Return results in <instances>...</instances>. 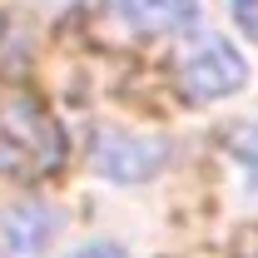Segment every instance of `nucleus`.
<instances>
[{
	"label": "nucleus",
	"mask_w": 258,
	"mask_h": 258,
	"mask_svg": "<svg viewBox=\"0 0 258 258\" xmlns=\"http://www.w3.org/2000/svg\"><path fill=\"white\" fill-rule=\"evenodd\" d=\"M64 154L70 144H64L60 119L20 85L0 90V174L35 184V179L60 174Z\"/></svg>",
	"instance_id": "f257e3e1"
},
{
	"label": "nucleus",
	"mask_w": 258,
	"mask_h": 258,
	"mask_svg": "<svg viewBox=\"0 0 258 258\" xmlns=\"http://www.w3.org/2000/svg\"><path fill=\"white\" fill-rule=\"evenodd\" d=\"M243 80H248L243 55H238L228 40H219V35H209L204 45H194V55L184 60V70H179V85H184V95H189L194 104L233 95Z\"/></svg>",
	"instance_id": "f03ea898"
},
{
	"label": "nucleus",
	"mask_w": 258,
	"mask_h": 258,
	"mask_svg": "<svg viewBox=\"0 0 258 258\" xmlns=\"http://www.w3.org/2000/svg\"><path fill=\"white\" fill-rule=\"evenodd\" d=\"M164 154H169V144H159V139H134L124 129H104L99 144H95V164H99L104 179H149L164 164Z\"/></svg>",
	"instance_id": "7ed1b4c3"
},
{
	"label": "nucleus",
	"mask_w": 258,
	"mask_h": 258,
	"mask_svg": "<svg viewBox=\"0 0 258 258\" xmlns=\"http://www.w3.org/2000/svg\"><path fill=\"white\" fill-rule=\"evenodd\" d=\"M114 15L139 35H179L194 25L199 0H114Z\"/></svg>",
	"instance_id": "20e7f679"
},
{
	"label": "nucleus",
	"mask_w": 258,
	"mask_h": 258,
	"mask_svg": "<svg viewBox=\"0 0 258 258\" xmlns=\"http://www.w3.org/2000/svg\"><path fill=\"white\" fill-rule=\"evenodd\" d=\"M50 233H60V214H50L45 204H25L5 219V238L20 248V253H35Z\"/></svg>",
	"instance_id": "39448f33"
},
{
	"label": "nucleus",
	"mask_w": 258,
	"mask_h": 258,
	"mask_svg": "<svg viewBox=\"0 0 258 258\" xmlns=\"http://www.w3.org/2000/svg\"><path fill=\"white\" fill-rule=\"evenodd\" d=\"M238 159H243V169H248V184L258 189V124L238 134Z\"/></svg>",
	"instance_id": "423d86ee"
},
{
	"label": "nucleus",
	"mask_w": 258,
	"mask_h": 258,
	"mask_svg": "<svg viewBox=\"0 0 258 258\" xmlns=\"http://www.w3.org/2000/svg\"><path fill=\"white\" fill-rule=\"evenodd\" d=\"M233 20L248 40H258V0H233Z\"/></svg>",
	"instance_id": "0eeeda50"
},
{
	"label": "nucleus",
	"mask_w": 258,
	"mask_h": 258,
	"mask_svg": "<svg viewBox=\"0 0 258 258\" xmlns=\"http://www.w3.org/2000/svg\"><path fill=\"white\" fill-rule=\"evenodd\" d=\"M75 258H124V248H114V243H95V248H85V253Z\"/></svg>",
	"instance_id": "6e6552de"
},
{
	"label": "nucleus",
	"mask_w": 258,
	"mask_h": 258,
	"mask_svg": "<svg viewBox=\"0 0 258 258\" xmlns=\"http://www.w3.org/2000/svg\"><path fill=\"white\" fill-rule=\"evenodd\" d=\"M248 258H258V248H253V253H248Z\"/></svg>",
	"instance_id": "1a4fd4ad"
}]
</instances>
